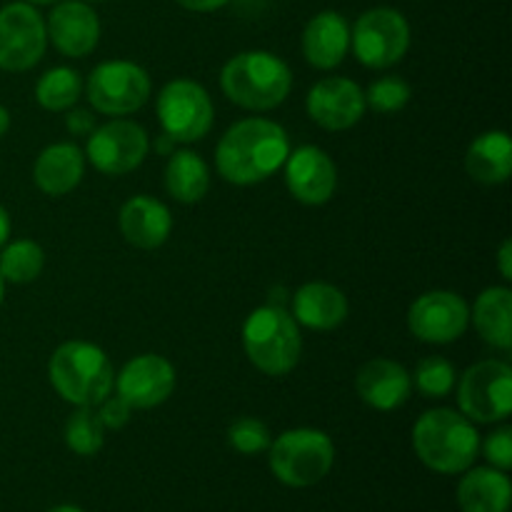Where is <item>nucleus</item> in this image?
Listing matches in <instances>:
<instances>
[{"mask_svg": "<svg viewBox=\"0 0 512 512\" xmlns=\"http://www.w3.org/2000/svg\"><path fill=\"white\" fill-rule=\"evenodd\" d=\"M270 430L258 418H238L228 428V445L240 455H260L270 448Z\"/></svg>", "mask_w": 512, "mask_h": 512, "instance_id": "32", "label": "nucleus"}, {"mask_svg": "<svg viewBox=\"0 0 512 512\" xmlns=\"http://www.w3.org/2000/svg\"><path fill=\"white\" fill-rule=\"evenodd\" d=\"M413 380L423 398H445L455 388L458 373H455V365L450 360L440 358V355H430V358L420 360Z\"/></svg>", "mask_w": 512, "mask_h": 512, "instance_id": "30", "label": "nucleus"}, {"mask_svg": "<svg viewBox=\"0 0 512 512\" xmlns=\"http://www.w3.org/2000/svg\"><path fill=\"white\" fill-rule=\"evenodd\" d=\"M210 188V170L205 160L193 150H178L170 153L168 168H165V190L178 203L193 205L205 198Z\"/></svg>", "mask_w": 512, "mask_h": 512, "instance_id": "26", "label": "nucleus"}, {"mask_svg": "<svg viewBox=\"0 0 512 512\" xmlns=\"http://www.w3.org/2000/svg\"><path fill=\"white\" fill-rule=\"evenodd\" d=\"M43 248L33 240H15L0 255V275L8 283H33L43 270Z\"/></svg>", "mask_w": 512, "mask_h": 512, "instance_id": "29", "label": "nucleus"}, {"mask_svg": "<svg viewBox=\"0 0 512 512\" xmlns=\"http://www.w3.org/2000/svg\"><path fill=\"white\" fill-rule=\"evenodd\" d=\"M270 470L288 488H310L330 473L335 445L323 430L298 428L270 443Z\"/></svg>", "mask_w": 512, "mask_h": 512, "instance_id": "6", "label": "nucleus"}, {"mask_svg": "<svg viewBox=\"0 0 512 512\" xmlns=\"http://www.w3.org/2000/svg\"><path fill=\"white\" fill-rule=\"evenodd\" d=\"M93 3H100V0H93Z\"/></svg>", "mask_w": 512, "mask_h": 512, "instance_id": "44", "label": "nucleus"}, {"mask_svg": "<svg viewBox=\"0 0 512 512\" xmlns=\"http://www.w3.org/2000/svg\"><path fill=\"white\" fill-rule=\"evenodd\" d=\"M8 235H10V218H8V213H5L3 205H0V248L5 245Z\"/></svg>", "mask_w": 512, "mask_h": 512, "instance_id": "38", "label": "nucleus"}, {"mask_svg": "<svg viewBox=\"0 0 512 512\" xmlns=\"http://www.w3.org/2000/svg\"><path fill=\"white\" fill-rule=\"evenodd\" d=\"M95 410H98L100 423L110 430H120L123 425H128L130 415H133V408H130L120 395H113V393H110L105 400H100V403L95 405Z\"/></svg>", "mask_w": 512, "mask_h": 512, "instance_id": "34", "label": "nucleus"}, {"mask_svg": "<svg viewBox=\"0 0 512 512\" xmlns=\"http://www.w3.org/2000/svg\"><path fill=\"white\" fill-rule=\"evenodd\" d=\"M48 378L55 393L70 405H95L113 393L115 373L108 355L93 343L70 340L53 353Z\"/></svg>", "mask_w": 512, "mask_h": 512, "instance_id": "3", "label": "nucleus"}, {"mask_svg": "<svg viewBox=\"0 0 512 512\" xmlns=\"http://www.w3.org/2000/svg\"><path fill=\"white\" fill-rule=\"evenodd\" d=\"M473 323L480 338L498 350L512 348V293L508 288H488L478 295Z\"/></svg>", "mask_w": 512, "mask_h": 512, "instance_id": "25", "label": "nucleus"}, {"mask_svg": "<svg viewBox=\"0 0 512 512\" xmlns=\"http://www.w3.org/2000/svg\"><path fill=\"white\" fill-rule=\"evenodd\" d=\"M115 390L133 410L155 408L173 395L175 368L163 355H138L118 373Z\"/></svg>", "mask_w": 512, "mask_h": 512, "instance_id": "14", "label": "nucleus"}, {"mask_svg": "<svg viewBox=\"0 0 512 512\" xmlns=\"http://www.w3.org/2000/svg\"><path fill=\"white\" fill-rule=\"evenodd\" d=\"M23 3H30V5H45V3H53V0H23Z\"/></svg>", "mask_w": 512, "mask_h": 512, "instance_id": "42", "label": "nucleus"}, {"mask_svg": "<svg viewBox=\"0 0 512 512\" xmlns=\"http://www.w3.org/2000/svg\"><path fill=\"white\" fill-rule=\"evenodd\" d=\"M45 33L63 55L85 58L100 40V20L90 5L80 0H63L48 15Z\"/></svg>", "mask_w": 512, "mask_h": 512, "instance_id": "17", "label": "nucleus"}, {"mask_svg": "<svg viewBox=\"0 0 512 512\" xmlns=\"http://www.w3.org/2000/svg\"><path fill=\"white\" fill-rule=\"evenodd\" d=\"M355 390L360 400L380 413L398 410L410 398L413 380L400 363L388 358L368 360L355 375Z\"/></svg>", "mask_w": 512, "mask_h": 512, "instance_id": "18", "label": "nucleus"}, {"mask_svg": "<svg viewBox=\"0 0 512 512\" xmlns=\"http://www.w3.org/2000/svg\"><path fill=\"white\" fill-rule=\"evenodd\" d=\"M413 448L425 468L443 475L465 473L475 463L480 435L473 420L448 408L428 410L413 428Z\"/></svg>", "mask_w": 512, "mask_h": 512, "instance_id": "2", "label": "nucleus"}, {"mask_svg": "<svg viewBox=\"0 0 512 512\" xmlns=\"http://www.w3.org/2000/svg\"><path fill=\"white\" fill-rule=\"evenodd\" d=\"M173 145H175V140L173 138H168V135H160V140H158V150H160V153H163V155H170V153H173Z\"/></svg>", "mask_w": 512, "mask_h": 512, "instance_id": "39", "label": "nucleus"}, {"mask_svg": "<svg viewBox=\"0 0 512 512\" xmlns=\"http://www.w3.org/2000/svg\"><path fill=\"white\" fill-rule=\"evenodd\" d=\"M85 173V158L80 148L73 143H55L48 145L43 153L38 155L33 165L35 185L43 190L45 195H68L70 190L78 188Z\"/></svg>", "mask_w": 512, "mask_h": 512, "instance_id": "22", "label": "nucleus"}, {"mask_svg": "<svg viewBox=\"0 0 512 512\" xmlns=\"http://www.w3.org/2000/svg\"><path fill=\"white\" fill-rule=\"evenodd\" d=\"M363 95L365 105H370L375 113L390 115L398 113V110H403L405 105H408L413 90H410V85L405 83L403 78H398V75H385V78H378L375 83H370L368 93Z\"/></svg>", "mask_w": 512, "mask_h": 512, "instance_id": "31", "label": "nucleus"}, {"mask_svg": "<svg viewBox=\"0 0 512 512\" xmlns=\"http://www.w3.org/2000/svg\"><path fill=\"white\" fill-rule=\"evenodd\" d=\"M170 230H173V215L160 200L135 195L120 208V233L133 248H160L168 240Z\"/></svg>", "mask_w": 512, "mask_h": 512, "instance_id": "19", "label": "nucleus"}, {"mask_svg": "<svg viewBox=\"0 0 512 512\" xmlns=\"http://www.w3.org/2000/svg\"><path fill=\"white\" fill-rule=\"evenodd\" d=\"M158 120L175 143L203 140L213 128V100L193 80H173L158 95Z\"/></svg>", "mask_w": 512, "mask_h": 512, "instance_id": "9", "label": "nucleus"}, {"mask_svg": "<svg viewBox=\"0 0 512 512\" xmlns=\"http://www.w3.org/2000/svg\"><path fill=\"white\" fill-rule=\"evenodd\" d=\"M88 100L103 115H128L150 98V78L130 60L100 63L88 78Z\"/></svg>", "mask_w": 512, "mask_h": 512, "instance_id": "10", "label": "nucleus"}, {"mask_svg": "<svg viewBox=\"0 0 512 512\" xmlns=\"http://www.w3.org/2000/svg\"><path fill=\"white\" fill-rule=\"evenodd\" d=\"M285 183L300 203L323 205L338 188V168L325 150L303 145L285 158Z\"/></svg>", "mask_w": 512, "mask_h": 512, "instance_id": "15", "label": "nucleus"}, {"mask_svg": "<svg viewBox=\"0 0 512 512\" xmlns=\"http://www.w3.org/2000/svg\"><path fill=\"white\" fill-rule=\"evenodd\" d=\"M105 443V425L100 423L98 410L90 405H80L65 423V445L73 450L75 455H98Z\"/></svg>", "mask_w": 512, "mask_h": 512, "instance_id": "28", "label": "nucleus"}, {"mask_svg": "<svg viewBox=\"0 0 512 512\" xmlns=\"http://www.w3.org/2000/svg\"><path fill=\"white\" fill-rule=\"evenodd\" d=\"M353 53L365 68L385 70L400 63L410 48V25L393 8H373L363 13L350 33Z\"/></svg>", "mask_w": 512, "mask_h": 512, "instance_id": "8", "label": "nucleus"}, {"mask_svg": "<svg viewBox=\"0 0 512 512\" xmlns=\"http://www.w3.org/2000/svg\"><path fill=\"white\" fill-rule=\"evenodd\" d=\"M510 260H512V243H510V240H505V243L500 245V250H498V268H500V275H503L505 280L512 278Z\"/></svg>", "mask_w": 512, "mask_h": 512, "instance_id": "37", "label": "nucleus"}, {"mask_svg": "<svg viewBox=\"0 0 512 512\" xmlns=\"http://www.w3.org/2000/svg\"><path fill=\"white\" fill-rule=\"evenodd\" d=\"M150 150L148 133L130 120H110L90 133L85 155L105 175H125L138 168Z\"/></svg>", "mask_w": 512, "mask_h": 512, "instance_id": "12", "label": "nucleus"}, {"mask_svg": "<svg viewBox=\"0 0 512 512\" xmlns=\"http://www.w3.org/2000/svg\"><path fill=\"white\" fill-rule=\"evenodd\" d=\"M468 325V303L450 290H430L410 305L408 328L423 343H453L468 330Z\"/></svg>", "mask_w": 512, "mask_h": 512, "instance_id": "13", "label": "nucleus"}, {"mask_svg": "<svg viewBox=\"0 0 512 512\" xmlns=\"http://www.w3.org/2000/svg\"><path fill=\"white\" fill-rule=\"evenodd\" d=\"M80 75L73 68H50L48 73L40 75L38 85H35V100L43 105L45 110H70L80 98Z\"/></svg>", "mask_w": 512, "mask_h": 512, "instance_id": "27", "label": "nucleus"}, {"mask_svg": "<svg viewBox=\"0 0 512 512\" xmlns=\"http://www.w3.org/2000/svg\"><path fill=\"white\" fill-rule=\"evenodd\" d=\"M175 3H180L183 8H188V10H193V13H213V10L223 8L228 0H175Z\"/></svg>", "mask_w": 512, "mask_h": 512, "instance_id": "36", "label": "nucleus"}, {"mask_svg": "<svg viewBox=\"0 0 512 512\" xmlns=\"http://www.w3.org/2000/svg\"><path fill=\"white\" fill-rule=\"evenodd\" d=\"M483 453L488 458V463L498 470H510L512 468V430L500 428L495 433L488 435V440L483 443Z\"/></svg>", "mask_w": 512, "mask_h": 512, "instance_id": "33", "label": "nucleus"}, {"mask_svg": "<svg viewBox=\"0 0 512 512\" xmlns=\"http://www.w3.org/2000/svg\"><path fill=\"white\" fill-rule=\"evenodd\" d=\"M65 128L70 135H90L95 130V118L88 110H68L65 115Z\"/></svg>", "mask_w": 512, "mask_h": 512, "instance_id": "35", "label": "nucleus"}, {"mask_svg": "<svg viewBox=\"0 0 512 512\" xmlns=\"http://www.w3.org/2000/svg\"><path fill=\"white\" fill-rule=\"evenodd\" d=\"M3 283L5 280H3V275H0V303H3Z\"/></svg>", "mask_w": 512, "mask_h": 512, "instance_id": "43", "label": "nucleus"}, {"mask_svg": "<svg viewBox=\"0 0 512 512\" xmlns=\"http://www.w3.org/2000/svg\"><path fill=\"white\" fill-rule=\"evenodd\" d=\"M350 50V25L335 10L315 15L303 30V55L313 68L330 70L345 60Z\"/></svg>", "mask_w": 512, "mask_h": 512, "instance_id": "20", "label": "nucleus"}, {"mask_svg": "<svg viewBox=\"0 0 512 512\" xmlns=\"http://www.w3.org/2000/svg\"><path fill=\"white\" fill-rule=\"evenodd\" d=\"M8 128H10V113L3 108V105H0V138L8 133Z\"/></svg>", "mask_w": 512, "mask_h": 512, "instance_id": "40", "label": "nucleus"}, {"mask_svg": "<svg viewBox=\"0 0 512 512\" xmlns=\"http://www.w3.org/2000/svg\"><path fill=\"white\" fill-rule=\"evenodd\" d=\"M308 115L325 130H348L365 115V95L348 78H323L310 88L305 100Z\"/></svg>", "mask_w": 512, "mask_h": 512, "instance_id": "16", "label": "nucleus"}, {"mask_svg": "<svg viewBox=\"0 0 512 512\" xmlns=\"http://www.w3.org/2000/svg\"><path fill=\"white\" fill-rule=\"evenodd\" d=\"M460 413L475 423H503L512 410V368L503 360H483L465 370L458 385Z\"/></svg>", "mask_w": 512, "mask_h": 512, "instance_id": "7", "label": "nucleus"}, {"mask_svg": "<svg viewBox=\"0 0 512 512\" xmlns=\"http://www.w3.org/2000/svg\"><path fill=\"white\" fill-rule=\"evenodd\" d=\"M220 88L245 110H273L288 98L293 88L290 68L273 53L248 50L225 63Z\"/></svg>", "mask_w": 512, "mask_h": 512, "instance_id": "4", "label": "nucleus"}, {"mask_svg": "<svg viewBox=\"0 0 512 512\" xmlns=\"http://www.w3.org/2000/svg\"><path fill=\"white\" fill-rule=\"evenodd\" d=\"M48 512H83L80 508H75V505H58V508L48 510Z\"/></svg>", "mask_w": 512, "mask_h": 512, "instance_id": "41", "label": "nucleus"}, {"mask_svg": "<svg viewBox=\"0 0 512 512\" xmlns=\"http://www.w3.org/2000/svg\"><path fill=\"white\" fill-rule=\"evenodd\" d=\"M243 348L250 363L265 375H288L298 365L303 340L298 323L283 305L253 310L243 325Z\"/></svg>", "mask_w": 512, "mask_h": 512, "instance_id": "5", "label": "nucleus"}, {"mask_svg": "<svg viewBox=\"0 0 512 512\" xmlns=\"http://www.w3.org/2000/svg\"><path fill=\"white\" fill-rule=\"evenodd\" d=\"M48 33L38 10L30 3H10L0 10V68L23 73L40 63Z\"/></svg>", "mask_w": 512, "mask_h": 512, "instance_id": "11", "label": "nucleus"}, {"mask_svg": "<svg viewBox=\"0 0 512 512\" xmlns=\"http://www.w3.org/2000/svg\"><path fill=\"white\" fill-rule=\"evenodd\" d=\"M510 498V478L498 468H468L458 485V503L463 512H508Z\"/></svg>", "mask_w": 512, "mask_h": 512, "instance_id": "23", "label": "nucleus"}, {"mask_svg": "<svg viewBox=\"0 0 512 512\" xmlns=\"http://www.w3.org/2000/svg\"><path fill=\"white\" fill-rule=\"evenodd\" d=\"M465 170L473 180L485 185L505 183L512 173V143L503 130H490L470 143Z\"/></svg>", "mask_w": 512, "mask_h": 512, "instance_id": "24", "label": "nucleus"}, {"mask_svg": "<svg viewBox=\"0 0 512 512\" xmlns=\"http://www.w3.org/2000/svg\"><path fill=\"white\" fill-rule=\"evenodd\" d=\"M288 153V135L278 123L265 118H248L235 123L220 138L215 165L228 183L255 185L278 173Z\"/></svg>", "mask_w": 512, "mask_h": 512, "instance_id": "1", "label": "nucleus"}, {"mask_svg": "<svg viewBox=\"0 0 512 512\" xmlns=\"http://www.w3.org/2000/svg\"><path fill=\"white\" fill-rule=\"evenodd\" d=\"M293 318L310 330H333L348 318V298L330 283H305L293 295Z\"/></svg>", "mask_w": 512, "mask_h": 512, "instance_id": "21", "label": "nucleus"}]
</instances>
